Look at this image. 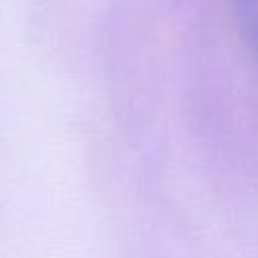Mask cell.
I'll return each instance as SVG.
<instances>
[{"label":"cell","instance_id":"6da1fadb","mask_svg":"<svg viewBox=\"0 0 258 258\" xmlns=\"http://www.w3.org/2000/svg\"><path fill=\"white\" fill-rule=\"evenodd\" d=\"M234 6L242 34L258 60V0H234Z\"/></svg>","mask_w":258,"mask_h":258}]
</instances>
